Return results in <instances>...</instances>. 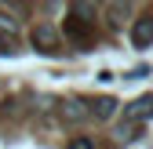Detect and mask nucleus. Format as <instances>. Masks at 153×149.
<instances>
[{"mask_svg":"<svg viewBox=\"0 0 153 149\" xmlns=\"http://www.w3.org/2000/svg\"><path fill=\"white\" fill-rule=\"evenodd\" d=\"M15 29H18L15 18H4V15H0V33H15Z\"/></svg>","mask_w":153,"mask_h":149,"instance_id":"1a4fd4ad","label":"nucleus"},{"mask_svg":"<svg viewBox=\"0 0 153 149\" xmlns=\"http://www.w3.org/2000/svg\"><path fill=\"white\" fill-rule=\"evenodd\" d=\"M113 109H117V102H113V98H99V102L91 105V113L99 117V120H109V117H113Z\"/></svg>","mask_w":153,"mask_h":149,"instance_id":"0eeeda50","label":"nucleus"},{"mask_svg":"<svg viewBox=\"0 0 153 149\" xmlns=\"http://www.w3.org/2000/svg\"><path fill=\"white\" fill-rule=\"evenodd\" d=\"M69 149H95V142H91V138H73Z\"/></svg>","mask_w":153,"mask_h":149,"instance_id":"9d476101","label":"nucleus"},{"mask_svg":"<svg viewBox=\"0 0 153 149\" xmlns=\"http://www.w3.org/2000/svg\"><path fill=\"white\" fill-rule=\"evenodd\" d=\"M149 40H153V18L139 15L135 18V29H131V44H135V47H149Z\"/></svg>","mask_w":153,"mask_h":149,"instance_id":"7ed1b4c3","label":"nucleus"},{"mask_svg":"<svg viewBox=\"0 0 153 149\" xmlns=\"http://www.w3.org/2000/svg\"><path fill=\"white\" fill-rule=\"evenodd\" d=\"M146 117H149V95H142L139 102H131V105H128L124 124H131V127H146Z\"/></svg>","mask_w":153,"mask_h":149,"instance_id":"20e7f679","label":"nucleus"},{"mask_svg":"<svg viewBox=\"0 0 153 149\" xmlns=\"http://www.w3.org/2000/svg\"><path fill=\"white\" fill-rule=\"evenodd\" d=\"M33 44H36V51L55 55V51H59V33H55L51 26H36L33 29Z\"/></svg>","mask_w":153,"mask_h":149,"instance_id":"f03ea898","label":"nucleus"},{"mask_svg":"<svg viewBox=\"0 0 153 149\" xmlns=\"http://www.w3.org/2000/svg\"><path fill=\"white\" fill-rule=\"evenodd\" d=\"M91 22H95V18H84V15L73 11V15L66 18V36H69V40H76V44H91V29H88Z\"/></svg>","mask_w":153,"mask_h":149,"instance_id":"f257e3e1","label":"nucleus"},{"mask_svg":"<svg viewBox=\"0 0 153 149\" xmlns=\"http://www.w3.org/2000/svg\"><path fill=\"white\" fill-rule=\"evenodd\" d=\"M11 51H15V33H7V36L0 33V55H11Z\"/></svg>","mask_w":153,"mask_h":149,"instance_id":"6e6552de","label":"nucleus"},{"mask_svg":"<svg viewBox=\"0 0 153 149\" xmlns=\"http://www.w3.org/2000/svg\"><path fill=\"white\" fill-rule=\"evenodd\" d=\"M62 117H66V120H84L88 109L76 102V98H66V102H62Z\"/></svg>","mask_w":153,"mask_h":149,"instance_id":"39448f33","label":"nucleus"},{"mask_svg":"<svg viewBox=\"0 0 153 149\" xmlns=\"http://www.w3.org/2000/svg\"><path fill=\"white\" fill-rule=\"evenodd\" d=\"M128 18V0H113L109 4V26H124Z\"/></svg>","mask_w":153,"mask_h":149,"instance_id":"423d86ee","label":"nucleus"}]
</instances>
